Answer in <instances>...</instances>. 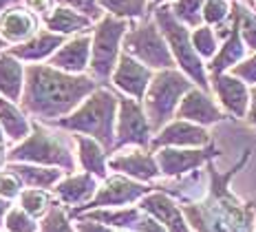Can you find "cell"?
Segmentation results:
<instances>
[{
    "mask_svg": "<svg viewBox=\"0 0 256 232\" xmlns=\"http://www.w3.org/2000/svg\"><path fill=\"white\" fill-rule=\"evenodd\" d=\"M76 232H113V230H110L108 225L100 223V221H93V219H82V221H78Z\"/></svg>",
    "mask_w": 256,
    "mask_h": 232,
    "instance_id": "40",
    "label": "cell"
},
{
    "mask_svg": "<svg viewBox=\"0 0 256 232\" xmlns=\"http://www.w3.org/2000/svg\"><path fill=\"white\" fill-rule=\"evenodd\" d=\"M20 192H22V181H20V177L9 168L0 172V197H4L9 201V199L20 197Z\"/></svg>",
    "mask_w": 256,
    "mask_h": 232,
    "instance_id": "36",
    "label": "cell"
},
{
    "mask_svg": "<svg viewBox=\"0 0 256 232\" xmlns=\"http://www.w3.org/2000/svg\"><path fill=\"white\" fill-rule=\"evenodd\" d=\"M250 100H252V106H250V122L256 126V89L252 91V95H250Z\"/></svg>",
    "mask_w": 256,
    "mask_h": 232,
    "instance_id": "42",
    "label": "cell"
},
{
    "mask_svg": "<svg viewBox=\"0 0 256 232\" xmlns=\"http://www.w3.org/2000/svg\"><path fill=\"white\" fill-rule=\"evenodd\" d=\"M4 159H7V153H4V144H0V166H2Z\"/></svg>",
    "mask_w": 256,
    "mask_h": 232,
    "instance_id": "46",
    "label": "cell"
},
{
    "mask_svg": "<svg viewBox=\"0 0 256 232\" xmlns=\"http://www.w3.org/2000/svg\"><path fill=\"white\" fill-rule=\"evenodd\" d=\"M232 31L230 36L223 40V45L218 47L216 56L210 60V64H208V71H210L212 75H221L226 69H234L236 64H241L245 60V51H248V47H245L243 38H241V31H238V25L236 20H234L232 16Z\"/></svg>",
    "mask_w": 256,
    "mask_h": 232,
    "instance_id": "21",
    "label": "cell"
},
{
    "mask_svg": "<svg viewBox=\"0 0 256 232\" xmlns=\"http://www.w3.org/2000/svg\"><path fill=\"white\" fill-rule=\"evenodd\" d=\"M22 0H0V16H2L7 9H12V7H16V5H20Z\"/></svg>",
    "mask_w": 256,
    "mask_h": 232,
    "instance_id": "43",
    "label": "cell"
},
{
    "mask_svg": "<svg viewBox=\"0 0 256 232\" xmlns=\"http://www.w3.org/2000/svg\"><path fill=\"white\" fill-rule=\"evenodd\" d=\"M22 5L29 9L31 14L38 16L40 20H44L46 16L53 12V7H56V3H53V0H22Z\"/></svg>",
    "mask_w": 256,
    "mask_h": 232,
    "instance_id": "39",
    "label": "cell"
},
{
    "mask_svg": "<svg viewBox=\"0 0 256 232\" xmlns=\"http://www.w3.org/2000/svg\"><path fill=\"white\" fill-rule=\"evenodd\" d=\"M232 16L250 51L256 53V12L248 3H232Z\"/></svg>",
    "mask_w": 256,
    "mask_h": 232,
    "instance_id": "29",
    "label": "cell"
},
{
    "mask_svg": "<svg viewBox=\"0 0 256 232\" xmlns=\"http://www.w3.org/2000/svg\"><path fill=\"white\" fill-rule=\"evenodd\" d=\"M150 192V188L142 186V183H135L126 177H110L106 179V183L98 190L86 206L82 208H76L73 214H80L82 210H95V208H102V206H124V203H130V201H137V199L146 197Z\"/></svg>",
    "mask_w": 256,
    "mask_h": 232,
    "instance_id": "9",
    "label": "cell"
},
{
    "mask_svg": "<svg viewBox=\"0 0 256 232\" xmlns=\"http://www.w3.org/2000/svg\"><path fill=\"white\" fill-rule=\"evenodd\" d=\"M232 14V3L230 0H206L204 5V25L208 27H221L230 18Z\"/></svg>",
    "mask_w": 256,
    "mask_h": 232,
    "instance_id": "33",
    "label": "cell"
},
{
    "mask_svg": "<svg viewBox=\"0 0 256 232\" xmlns=\"http://www.w3.org/2000/svg\"><path fill=\"white\" fill-rule=\"evenodd\" d=\"M9 170H14L16 175L20 177V181L26 183L29 188H51L56 186L58 181L62 179V172L60 168H44V166L36 164V166H29V164H22V161H9Z\"/></svg>",
    "mask_w": 256,
    "mask_h": 232,
    "instance_id": "26",
    "label": "cell"
},
{
    "mask_svg": "<svg viewBox=\"0 0 256 232\" xmlns=\"http://www.w3.org/2000/svg\"><path fill=\"white\" fill-rule=\"evenodd\" d=\"M95 188H98L95 175L84 172V175H71V177H66V179L58 181L56 195L62 203H66V206L80 208V203H88L90 199H93Z\"/></svg>",
    "mask_w": 256,
    "mask_h": 232,
    "instance_id": "22",
    "label": "cell"
},
{
    "mask_svg": "<svg viewBox=\"0 0 256 232\" xmlns=\"http://www.w3.org/2000/svg\"><path fill=\"white\" fill-rule=\"evenodd\" d=\"M130 20L117 18V16L106 14L102 20H98L90 31L93 45H90V78L95 82L104 84L106 80L113 78V71L122 56V42L130 29Z\"/></svg>",
    "mask_w": 256,
    "mask_h": 232,
    "instance_id": "4",
    "label": "cell"
},
{
    "mask_svg": "<svg viewBox=\"0 0 256 232\" xmlns=\"http://www.w3.org/2000/svg\"><path fill=\"white\" fill-rule=\"evenodd\" d=\"M4 51H7V42H4L2 38H0V53H4Z\"/></svg>",
    "mask_w": 256,
    "mask_h": 232,
    "instance_id": "47",
    "label": "cell"
},
{
    "mask_svg": "<svg viewBox=\"0 0 256 232\" xmlns=\"http://www.w3.org/2000/svg\"><path fill=\"white\" fill-rule=\"evenodd\" d=\"M86 219L100 221L104 225H115V228L126 230H140L144 214L142 208H124V210H93L86 214Z\"/></svg>",
    "mask_w": 256,
    "mask_h": 232,
    "instance_id": "27",
    "label": "cell"
},
{
    "mask_svg": "<svg viewBox=\"0 0 256 232\" xmlns=\"http://www.w3.org/2000/svg\"><path fill=\"white\" fill-rule=\"evenodd\" d=\"M7 212H9V203H7V199L0 197V225H2V219L7 217Z\"/></svg>",
    "mask_w": 256,
    "mask_h": 232,
    "instance_id": "44",
    "label": "cell"
},
{
    "mask_svg": "<svg viewBox=\"0 0 256 232\" xmlns=\"http://www.w3.org/2000/svg\"><path fill=\"white\" fill-rule=\"evenodd\" d=\"M42 29V20L36 14H31L24 5H16L0 16V38L9 47L22 45L31 40Z\"/></svg>",
    "mask_w": 256,
    "mask_h": 232,
    "instance_id": "11",
    "label": "cell"
},
{
    "mask_svg": "<svg viewBox=\"0 0 256 232\" xmlns=\"http://www.w3.org/2000/svg\"><path fill=\"white\" fill-rule=\"evenodd\" d=\"M212 89H214L216 98L221 100L223 109L230 111L232 115L243 117L248 111V102H250V93L245 89L243 80H238L236 75H212Z\"/></svg>",
    "mask_w": 256,
    "mask_h": 232,
    "instance_id": "16",
    "label": "cell"
},
{
    "mask_svg": "<svg viewBox=\"0 0 256 232\" xmlns=\"http://www.w3.org/2000/svg\"><path fill=\"white\" fill-rule=\"evenodd\" d=\"M90 45H93L90 34L71 36L60 49L51 56L49 64L53 69H60L64 73L82 75L90 64Z\"/></svg>",
    "mask_w": 256,
    "mask_h": 232,
    "instance_id": "12",
    "label": "cell"
},
{
    "mask_svg": "<svg viewBox=\"0 0 256 232\" xmlns=\"http://www.w3.org/2000/svg\"><path fill=\"white\" fill-rule=\"evenodd\" d=\"M4 228L9 232H38V223L22 206H14L4 217Z\"/></svg>",
    "mask_w": 256,
    "mask_h": 232,
    "instance_id": "34",
    "label": "cell"
},
{
    "mask_svg": "<svg viewBox=\"0 0 256 232\" xmlns=\"http://www.w3.org/2000/svg\"><path fill=\"white\" fill-rule=\"evenodd\" d=\"M98 3L106 14L130 20V23L142 20V18H146V16L152 14L150 0H98Z\"/></svg>",
    "mask_w": 256,
    "mask_h": 232,
    "instance_id": "28",
    "label": "cell"
},
{
    "mask_svg": "<svg viewBox=\"0 0 256 232\" xmlns=\"http://www.w3.org/2000/svg\"><path fill=\"white\" fill-rule=\"evenodd\" d=\"M208 142H210V133L206 128H201L199 124L177 120L159 131L152 146H206Z\"/></svg>",
    "mask_w": 256,
    "mask_h": 232,
    "instance_id": "15",
    "label": "cell"
},
{
    "mask_svg": "<svg viewBox=\"0 0 256 232\" xmlns=\"http://www.w3.org/2000/svg\"><path fill=\"white\" fill-rule=\"evenodd\" d=\"M0 144H4V139H2V126H0Z\"/></svg>",
    "mask_w": 256,
    "mask_h": 232,
    "instance_id": "48",
    "label": "cell"
},
{
    "mask_svg": "<svg viewBox=\"0 0 256 232\" xmlns=\"http://www.w3.org/2000/svg\"><path fill=\"white\" fill-rule=\"evenodd\" d=\"M190 38H192V47L194 51L201 56V60H212L218 51V36L214 31V27H208V25H201L196 29L190 31Z\"/></svg>",
    "mask_w": 256,
    "mask_h": 232,
    "instance_id": "31",
    "label": "cell"
},
{
    "mask_svg": "<svg viewBox=\"0 0 256 232\" xmlns=\"http://www.w3.org/2000/svg\"><path fill=\"white\" fill-rule=\"evenodd\" d=\"M190 89L192 82L186 78V73H179L174 69H164L154 75L146 95H144V113H146L152 131H162L166 126L172 113L179 109L181 98Z\"/></svg>",
    "mask_w": 256,
    "mask_h": 232,
    "instance_id": "6",
    "label": "cell"
},
{
    "mask_svg": "<svg viewBox=\"0 0 256 232\" xmlns=\"http://www.w3.org/2000/svg\"><path fill=\"white\" fill-rule=\"evenodd\" d=\"M204 5L206 0H174L170 3L174 18L188 29H196L204 25Z\"/></svg>",
    "mask_w": 256,
    "mask_h": 232,
    "instance_id": "30",
    "label": "cell"
},
{
    "mask_svg": "<svg viewBox=\"0 0 256 232\" xmlns=\"http://www.w3.org/2000/svg\"><path fill=\"white\" fill-rule=\"evenodd\" d=\"M20 206L34 219H38L44 217L51 210V197L44 188H26V190L20 192Z\"/></svg>",
    "mask_w": 256,
    "mask_h": 232,
    "instance_id": "32",
    "label": "cell"
},
{
    "mask_svg": "<svg viewBox=\"0 0 256 232\" xmlns=\"http://www.w3.org/2000/svg\"><path fill=\"white\" fill-rule=\"evenodd\" d=\"M90 75H73L53 69L51 64H29L24 67L22 109L38 122L56 124L71 115L84 102V98L98 91Z\"/></svg>",
    "mask_w": 256,
    "mask_h": 232,
    "instance_id": "1",
    "label": "cell"
},
{
    "mask_svg": "<svg viewBox=\"0 0 256 232\" xmlns=\"http://www.w3.org/2000/svg\"><path fill=\"white\" fill-rule=\"evenodd\" d=\"M66 40H68L66 36L53 34V31L42 27L31 40L22 42V45L7 47V53H12L20 62H42V60H51V56L60 49Z\"/></svg>",
    "mask_w": 256,
    "mask_h": 232,
    "instance_id": "13",
    "label": "cell"
},
{
    "mask_svg": "<svg viewBox=\"0 0 256 232\" xmlns=\"http://www.w3.org/2000/svg\"><path fill=\"white\" fill-rule=\"evenodd\" d=\"M152 18L159 29H162L170 51H172V56H174V62L181 67V71L188 75L194 84H199L204 91H208V73H206L201 56L194 51V47H192L190 29L174 18L170 5H159V7H154Z\"/></svg>",
    "mask_w": 256,
    "mask_h": 232,
    "instance_id": "5",
    "label": "cell"
},
{
    "mask_svg": "<svg viewBox=\"0 0 256 232\" xmlns=\"http://www.w3.org/2000/svg\"><path fill=\"white\" fill-rule=\"evenodd\" d=\"M73 139L78 142V159L82 164V168L90 172V175L104 179L106 177V153L100 146L98 139L84 137V135H73Z\"/></svg>",
    "mask_w": 256,
    "mask_h": 232,
    "instance_id": "25",
    "label": "cell"
},
{
    "mask_svg": "<svg viewBox=\"0 0 256 232\" xmlns=\"http://www.w3.org/2000/svg\"><path fill=\"white\" fill-rule=\"evenodd\" d=\"M230 3H248V0H230Z\"/></svg>",
    "mask_w": 256,
    "mask_h": 232,
    "instance_id": "49",
    "label": "cell"
},
{
    "mask_svg": "<svg viewBox=\"0 0 256 232\" xmlns=\"http://www.w3.org/2000/svg\"><path fill=\"white\" fill-rule=\"evenodd\" d=\"M152 78H154L152 69H148L146 64H142L140 60H135L132 56L122 51L120 62H117L110 80H113V84L117 89L124 91L126 95H130L132 100H144Z\"/></svg>",
    "mask_w": 256,
    "mask_h": 232,
    "instance_id": "10",
    "label": "cell"
},
{
    "mask_svg": "<svg viewBox=\"0 0 256 232\" xmlns=\"http://www.w3.org/2000/svg\"><path fill=\"white\" fill-rule=\"evenodd\" d=\"M170 3H174V0H150V7H159V5H170Z\"/></svg>",
    "mask_w": 256,
    "mask_h": 232,
    "instance_id": "45",
    "label": "cell"
},
{
    "mask_svg": "<svg viewBox=\"0 0 256 232\" xmlns=\"http://www.w3.org/2000/svg\"><path fill=\"white\" fill-rule=\"evenodd\" d=\"M53 3H56V5H62V7L76 9V12L88 16L93 23H98V20H102L104 16H106V12H104L102 7H100L98 0H53Z\"/></svg>",
    "mask_w": 256,
    "mask_h": 232,
    "instance_id": "35",
    "label": "cell"
},
{
    "mask_svg": "<svg viewBox=\"0 0 256 232\" xmlns=\"http://www.w3.org/2000/svg\"><path fill=\"white\" fill-rule=\"evenodd\" d=\"M140 232H168V230L164 228L159 221H154V219H150V217H144L142 225H140Z\"/></svg>",
    "mask_w": 256,
    "mask_h": 232,
    "instance_id": "41",
    "label": "cell"
},
{
    "mask_svg": "<svg viewBox=\"0 0 256 232\" xmlns=\"http://www.w3.org/2000/svg\"><path fill=\"white\" fill-rule=\"evenodd\" d=\"M248 5H250V7H252V5H254V0H248Z\"/></svg>",
    "mask_w": 256,
    "mask_h": 232,
    "instance_id": "50",
    "label": "cell"
},
{
    "mask_svg": "<svg viewBox=\"0 0 256 232\" xmlns=\"http://www.w3.org/2000/svg\"><path fill=\"white\" fill-rule=\"evenodd\" d=\"M140 208L146 210V212H150L154 219L162 221L164 228L168 232H190L188 225H186V221H184V212L179 210V206L172 201V199L162 195V192H148V195L142 199Z\"/></svg>",
    "mask_w": 256,
    "mask_h": 232,
    "instance_id": "18",
    "label": "cell"
},
{
    "mask_svg": "<svg viewBox=\"0 0 256 232\" xmlns=\"http://www.w3.org/2000/svg\"><path fill=\"white\" fill-rule=\"evenodd\" d=\"M216 155L214 150H177V148H164L157 153V166L164 175H184L206 159Z\"/></svg>",
    "mask_w": 256,
    "mask_h": 232,
    "instance_id": "19",
    "label": "cell"
},
{
    "mask_svg": "<svg viewBox=\"0 0 256 232\" xmlns=\"http://www.w3.org/2000/svg\"><path fill=\"white\" fill-rule=\"evenodd\" d=\"M24 91V67L12 53H0V95L20 102Z\"/></svg>",
    "mask_w": 256,
    "mask_h": 232,
    "instance_id": "23",
    "label": "cell"
},
{
    "mask_svg": "<svg viewBox=\"0 0 256 232\" xmlns=\"http://www.w3.org/2000/svg\"><path fill=\"white\" fill-rule=\"evenodd\" d=\"M177 117L186 122H194L199 126L204 124H216L223 120V113L218 111V106L212 102V98L208 95V91L204 89H190L184 95L179 109H177Z\"/></svg>",
    "mask_w": 256,
    "mask_h": 232,
    "instance_id": "14",
    "label": "cell"
},
{
    "mask_svg": "<svg viewBox=\"0 0 256 232\" xmlns=\"http://www.w3.org/2000/svg\"><path fill=\"white\" fill-rule=\"evenodd\" d=\"M0 126H2L4 135H7L12 142L20 144L22 139H26L31 135L34 124L26 120L22 111L16 109L12 100H7L4 95H0Z\"/></svg>",
    "mask_w": 256,
    "mask_h": 232,
    "instance_id": "24",
    "label": "cell"
},
{
    "mask_svg": "<svg viewBox=\"0 0 256 232\" xmlns=\"http://www.w3.org/2000/svg\"><path fill=\"white\" fill-rule=\"evenodd\" d=\"M150 122L146 113L137 104V100H120V117H117V133H115V146H148L150 142Z\"/></svg>",
    "mask_w": 256,
    "mask_h": 232,
    "instance_id": "8",
    "label": "cell"
},
{
    "mask_svg": "<svg viewBox=\"0 0 256 232\" xmlns=\"http://www.w3.org/2000/svg\"><path fill=\"white\" fill-rule=\"evenodd\" d=\"M122 51L146 64L148 69L164 71V69H174V64H177L162 29L154 23L152 14L130 25L128 34L124 36V42H122Z\"/></svg>",
    "mask_w": 256,
    "mask_h": 232,
    "instance_id": "7",
    "label": "cell"
},
{
    "mask_svg": "<svg viewBox=\"0 0 256 232\" xmlns=\"http://www.w3.org/2000/svg\"><path fill=\"white\" fill-rule=\"evenodd\" d=\"M252 9H254V12H256V0H254V5H252Z\"/></svg>",
    "mask_w": 256,
    "mask_h": 232,
    "instance_id": "51",
    "label": "cell"
},
{
    "mask_svg": "<svg viewBox=\"0 0 256 232\" xmlns=\"http://www.w3.org/2000/svg\"><path fill=\"white\" fill-rule=\"evenodd\" d=\"M42 232H73V228L68 225L62 208L53 206L49 212H46L44 221H42Z\"/></svg>",
    "mask_w": 256,
    "mask_h": 232,
    "instance_id": "37",
    "label": "cell"
},
{
    "mask_svg": "<svg viewBox=\"0 0 256 232\" xmlns=\"http://www.w3.org/2000/svg\"><path fill=\"white\" fill-rule=\"evenodd\" d=\"M108 166L117 172H124L128 177H135V179L142 181H150L159 175V166L157 159L146 155L144 150H132V153H124V155H115L110 157Z\"/></svg>",
    "mask_w": 256,
    "mask_h": 232,
    "instance_id": "20",
    "label": "cell"
},
{
    "mask_svg": "<svg viewBox=\"0 0 256 232\" xmlns=\"http://www.w3.org/2000/svg\"><path fill=\"white\" fill-rule=\"evenodd\" d=\"M42 27L44 29L53 31V34H60V36H80V34H90L93 31L95 23L88 18V16L76 12L71 7H62V5H56L53 12L42 20Z\"/></svg>",
    "mask_w": 256,
    "mask_h": 232,
    "instance_id": "17",
    "label": "cell"
},
{
    "mask_svg": "<svg viewBox=\"0 0 256 232\" xmlns=\"http://www.w3.org/2000/svg\"><path fill=\"white\" fill-rule=\"evenodd\" d=\"M232 75H236L238 80L243 82H250V84H256V53L250 58H245L241 64L232 69Z\"/></svg>",
    "mask_w": 256,
    "mask_h": 232,
    "instance_id": "38",
    "label": "cell"
},
{
    "mask_svg": "<svg viewBox=\"0 0 256 232\" xmlns=\"http://www.w3.org/2000/svg\"><path fill=\"white\" fill-rule=\"evenodd\" d=\"M7 161L44 164L64 172L76 170V157H73V148L68 146V139L64 137V133H56L42 126V122H36L29 137L9 150Z\"/></svg>",
    "mask_w": 256,
    "mask_h": 232,
    "instance_id": "3",
    "label": "cell"
},
{
    "mask_svg": "<svg viewBox=\"0 0 256 232\" xmlns=\"http://www.w3.org/2000/svg\"><path fill=\"white\" fill-rule=\"evenodd\" d=\"M117 104H120V98L115 93H110L106 89H98L71 115L62 117L60 122L51 124V126L64 128V131L86 133L93 139H98L104 148H113V144H115L113 124H115Z\"/></svg>",
    "mask_w": 256,
    "mask_h": 232,
    "instance_id": "2",
    "label": "cell"
}]
</instances>
